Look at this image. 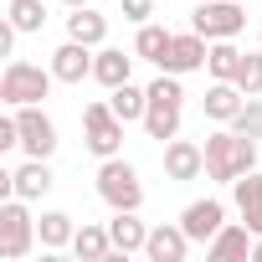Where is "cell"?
I'll return each mask as SVG.
<instances>
[{
    "mask_svg": "<svg viewBox=\"0 0 262 262\" xmlns=\"http://www.w3.org/2000/svg\"><path fill=\"white\" fill-rule=\"evenodd\" d=\"M242 103H247V93H242L236 82H211V88H206V118H211V123H231V118L242 113Z\"/></svg>",
    "mask_w": 262,
    "mask_h": 262,
    "instance_id": "obj_16",
    "label": "cell"
},
{
    "mask_svg": "<svg viewBox=\"0 0 262 262\" xmlns=\"http://www.w3.org/2000/svg\"><path fill=\"white\" fill-rule=\"evenodd\" d=\"M170 41H175V31H165V26H139V36H134V57H144V62H165L170 57Z\"/></svg>",
    "mask_w": 262,
    "mask_h": 262,
    "instance_id": "obj_23",
    "label": "cell"
},
{
    "mask_svg": "<svg viewBox=\"0 0 262 262\" xmlns=\"http://www.w3.org/2000/svg\"><path fill=\"white\" fill-rule=\"evenodd\" d=\"M242 221H247V226H252V231L262 236V211H252V216H242Z\"/></svg>",
    "mask_w": 262,
    "mask_h": 262,
    "instance_id": "obj_30",
    "label": "cell"
},
{
    "mask_svg": "<svg viewBox=\"0 0 262 262\" xmlns=\"http://www.w3.org/2000/svg\"><path fill=\"white\" fill-rule=\"evenodd\" d=\"M180 226H185V236H190V242H211V236L226 226V206H221L216 195H206V201H190V206L180 211Z\"/></svg>",
    "mask_w": 262,
    "mask_h": 262,
    "instance_id": "obj_9",
    "label": "cell"
},
{
    "mask_svg": "<svg viewBox=\"0 0 262 262\" xmlns=\"http://www.w3.org/2000/svg\"><path fill=\"white\" fill-rule=\"evenodd\" d=\"M108 103L123 123H144V108H149V88H134V82H123V88H108Z\"/></svg>",
    "mask_w": 262,
    "mask_h": 262,
    "instance_id": "obj_20",
    "label": "cell"
},
{
    "mask_svg": "<svg viewBox=\"0 0 262 262\" xmlns=\"http://www.w3.org/2000/svg\"><path fill=\"white\" fill-rule=\"evenodd\" d=\"M252 242H257V231H252L247 221H242V226H231V221H226V226H221V231H216V236L206 242V257H211V262H231V257H252Z\"/></svg>",
    "mask_w": 262,
    "mask_h": 262,
    "instance_id": "obj_14",
    "label": "cell"
},
{
    "mask_svg": "<svg viewBox=\"0 0 262 262\" xmlns=\"http://www.w3.org/2000/svg\"><path fill=\"white\" fill-rule=\"evenodd\" d=\"M242 6H247V0H242Z\"/></svg>",
    "mask_w": 262,
    "mask_h": 262,
    "instance_id": "obj_34",
    "label": "cell"
},
{
    "mask_svg": "<svg viewBox=\"0 0 262 262\" xmlns=\"http://www.w3.org/2000/svg\"><path fill=\"white\" fill-rule=\"evenodd\" d=\"M108 236H113V252H118V257H128V252H144V242H149V226L139 221V211H113V221H108Z\"/></svg>",
    "mask_w": 262,
    "mask_h": 262,
    "instance_id": "obj_15",
    "label": "cell"
},
{
    "mask_svg": "<svg viewBox=\"0 0 262 262\" xmlns=\"http://www.w3.org/2000/svg\"><path fill=\"white\" fill-rule=\"evenodd\" d=\"M98 195L113 206V211H139L144 206V185H139V170L128 165V160H103L98 170Z\"/></svg>",
    "mask_w": 262,
    "mask_h": 262,
    "instance_id": "obj_5",
    "label": "cell"
},
{
    "mask_svg": "<svg viewBox=\"0 0 262 262\" xmlns=\"http://www.w3.org/2000/svg\"><path fill=\"white\" fill-rule=\"evenodd\" d=\"M247 170H257V139L236 134V128H216V134H206V175L211 180L231 185Z\"/></svg>",
    "mask_w": 262,
    "mask_h": 262,
    "instance_id": "obj_1",
    "label": "cell"
},
{
    "mask_svg": "<svg viewBox=\"0 0 262 262\" xmlns=\"http://www.w3.org/2000/svg\"><path fill=\"white\" fill-rule=\"evenodd\" d=\"M242 57H247V52H236L231 41H211V57H206V72H211L216 82H236V67H242Z\"/></svg>",
    "mask_w": 262,
    "mask_h": 262,
    "instance_id": "obj_24",
    "label": "cell"
},
{
    "mask_svg": "<svg viewBox=\"0 0 262 262\" xmlns=\"http://www.w3.org/2000/svg\"><path fill=\"white\" fill-rule=\"evenodd\" d=\"M185 252H190V236H185V226L175 221H165V226H149V242H144V257L149 262H185Z\"/></svg>",
    "mask_w": 262,
    "mask_h": 262,
    "instance_id": "obj_13",
    "label": "cell"
},
{
    "mask_svg": "<svg viewBox=\"0 0 262 262\" xmlns=\"http://www.w3.org/2000/svg\"><path fill=\"white\" fill-rule=\"evenodd\" d=\"M52 82H57L52 67H36V62H26V57H11L6 72H0V103H11V108L41 103V98L52 93Z\"/></svg>",
    "mask_w": 262,
    "mask_h": 262,
    "instance_id": "obj_3",
    "label": "cell"
},
{
    "mask_svg": "<svg viewBox=\"0 0 262 262\" xmlns=\"http://www.w3.org/2000/svg\"><path fill=\"white\" fill-rule=\"evenodd\" d=\"M62 6H67V11H77V6H93V0H62Z\"/></svg>",
    "mask_w": 262,
    "mask_h": 262,
    "instance_id": "obj_32",
    "label": "cell"
},
{
    "mask_svg": "<svg viewBox=\"0 0 262 262\" xmlns=\"http://www.w3.org/2000/svg\"><path fill=\"white\" fill-rule=\"evenodd\" d=\"M72 252L82 257V262H103V257H113V236H108V226H77V236H72Z\"/></svg>",
    "mask_w": 262,
    "mask_h": 262,
    "instance_id": "obj_21",
    "label": "cell"
},
{
    "mask_svg": "<svg viewBox=\"0 0 262 262\" xmlns=\"http://www.w3.org/2000/svg\"><path fill=\"white\" fill-rule=\"evenodd\" d=\"M206 57H211V41H206V36L190 26L185 36H175V41H170V57H165L160 67H165V72H175V77H185V72L206 67Z\"/></svg>",
    "mask_w": 262,
    "mask_h": 262,
    "instance_id": "obj_10",
    "label": "cell"
},
{
    "mask_svg": "<svg viewBox=\"0 0 262 262\" xmlns=\"http://www.w3.org/2000/svg\"><path fill=\"white\" fill-rule=\"evenodd\" d=\"M180 108H185V88H180V77H175V72H160V77L149 82L144 134H149V139H160V144H170V139L180 134Z\"/></svg>",
    "mask_w": 262,
    "mask_h": 262,
    "instance_id": "obj_2",
    "label": "cell"
},
{
    "mask_svg": "<svg viewBox=\"0 0 262 262\" xmlns=\"http://www.w3.org/2000/svg\"><path fill=\"white\" fill-rule=\"evenodd\" d=\"M67 36H72V41H82V47H103V36H108V21H103L93 6H77V11L67 16Z\"/></svg>",
    "mask_w": 262,
    "mask_h": 262,
    "instance_id": "obj_19",
    "label": "cell"
},
{
    "mask_svg": "<svg viewBox=\"0 0 262 262\" xmlns=\"http://www.w3.org/2000/svg\"><path fill=\"white\" fill-rule=\"evenodd\" d=\"M201 170H206V144H190V139L175 134L165 144V175L185 185V180H201Z\"/></svg>",
    "mask_w": 262,
    "mask_h": 262,
    "instance_id": "obj_11",
    "label": "cell"
},
{
    "mask_svg": "<svg viewBox=\"0 0 262 262\" xmlns=\"http://www.w3.org/2000/svg\"><path fill=\"white\" fill-rule=\"evenodd\" d=\"M36 221H31V211H26V201L21 195H6V206H0V257L6 262H21L31 247H36Z\"/></svg>",
    "mask_w": 262,
    "mask_h": 262,
    "instance_id": "obj_4",
    "label": "cell"
},
{
    "mask_svg": "<svg viewBox=\"0 0 262 262\" xmlns=\"http://www.w3.org/2000/svg\"><path fill=\"white\" fill-rule=\"evenodd\" d=\"M190 26L206 41H236L242 26H247V6H242V0H206V6H195Z\"/></svg>",
    "mask_w": 262,
    "mask_h": 262,
    "instance_id": "obj_7",
    "label": "cell"
},
{
    "mask_svg": "<svg viewBox=\"0 0 262 262\" xmlns=\"http://www.w3.org/2000/svg\"><path fill=\"white\" fill-rule=\"evenodd\" d=\"M6 21H11L21 36H26V31H41V26H47V6H41V0H11Z\"/></svg>",
    "mask_w": 262,
    "mask_h": 262,
    "instance_id": "obj_25",
    "label": "cell"
},
{
    "mask_svg": "<svg viewBox=\"0 0 262 262\" xmlns=\"http://www.w3.org/2000/svg\"><path fill=\"white\" fill-rule=\"evenodd\" d=\"M52 190V170H47V160H26L21 170H11V195H21V201H41Z\"/></svg>",
    "mask_w": 262,
    "mask_h": 262,
    "instance_id": "obj_17",
    "label": "cell"
},
{
    "mask_svg": "<svg viewBox=\"0 0 262 262\" xmlns=\"http://www.w3.org/2000/svg\"><path fill=\"white\" fill-rule=\"evenodd\" d=\"M16 123H21V149H26L31 160H52V149H57V123L41 113V103L16 108Z\"/></svg>",
    "mask_w": 262,
    "mask_h": 262,
    "instance_id": "obj_8",
    "label": "cell"
},
{
    "mask_svg": "<svg viewBox=\"0 0 262 262\" xmlns=\"http://www.w3.org/2000/svg\"><path fill=\"white\" fill-rule=\"evenodd\" d=\"M252 262H262V236H257V242H252Z\"/></svg>",
    "mask_w": 262,
    "mask_h": 262,
    "instance_id": "obj_31",
    "label": "cell"
},
{
    "mask_svg": "<svg viewBox=\"0 0 262 262\" xmlns=\"http://www.w3.org/2000/svg\"><path fill=\"white\" fill-rule=\"evenodd\" d=\"M36 231H41V247H47V252L72 247V236H77V226H72V216H67V211H41Z\"/></svg>",
    "mask_w": 262,
    "mask_h": 262,
    "instance_id": "obj_22",
    "label": "cell"
},
{
    "mask_svg": "<svg viewBox=\"0 0 262 262\" xmlns=\"http://www.w3.org/2000/svg\"><path fill=\"white\" fill-rule=\"evenodd\" d=\"M231 190H236V211H242V216L262 211V175H257V170H247L242 180H231Z\"/></svg>",
    "mask_w": 262,
    "mask_h": 262,
    "instance_id": "obj_26",
    "label": "cell"
},
{
    "mask_svg": "<svg viewBox=\"0 0 262 262\" xmlns=\"http://www.w3.org/2000/svg\"><path fill=\"white\" fill-rule=\"evenodd\" d=\"M257 47H262V31H257Z\"/></svg>",
    "mask_w": 262,
    "mask_h": 262,
    "instance_id": "obj_33",
    "label": "cell"
},
{
    "mask_svg": "<svg viewBox=\"0 0 262 262\" xmlns=\"http://www.w3.org/2000/svg\"><path fill=\"white\" fill-rule=\"evenodd\" d=\"M236 88H242L247 98H262V47L242 57V67H236Z\"/></svg>",
    "mask_w": 262,
    "mask_h": 262,
    "instance_id": "obj_27",
    "label": "cell"
},
{
    "mask_svg": "<svg viewBox=\"0 0 262 262\" xmlns=\"http://www.w3.org/2000/svg\"><path fill=\"white\" fill-rule=\"evenodd\" d=\"M93 47H82V41H62L57 52H52V72H57V82H82V77H93Z\"/></svg>",
    "mask_w": 262,
    "mask_h": 262,
    "instance_id": "obj_12",
    "label": "cell"
},
{
    "mask_svg": "<svg viewBox=\"0 0 262 262\" xmlns=\"http://www.w3.org/2000/svg\"><path fill=\"white\" fill-rule=\"evenodd\" d=\"M231 128H236V134H247V139H262V98H247L242 113L231 118Z\"/></svg>",
    "mask_w": 262,
    "mask_h": 262,
    "instance_id": "obj_28",
    "label": "cell"
},
{
    "mask_svg": "<svg viewBox=\"0 0 262 262\" xmlns=\"http://www.w3.org/2000/svg\"><path fill=\"white\" fill-rule=\"evenodd\" d=\"M155 16V0H123V21H134V26H144Z\"/></svg>",
    "mask_w": 262,
    "mask_h": 262,
    "instance_id": "obj_29",
    "label": "cell"
},
{
    "mask_svg": "<svg viewBox=\"0 0 262 262\" xmlns=\"http://www.w3.org/2000/svg\"><path fill=\"white\" fill-rule=\"evenodd\" d=\"M82 144L98 155V160H113L123 149V118L113 113V103H88L82 108Z\"/></svg>",
    "mask_w": 262,
    "mask_h": 262,
    "instance_id": "obj_6",
    "label": "cell"
},
{
    "mask_svg": "<svg viewBox=\"0 0 262 262\" xmlns=\"http://www.w3.org/2000/svg\"><path fill=\"white\" fill-rule=\"evenodd\" d=\"M128 72H134V57H123L118 47H98V57H93V77H98L103 88H123Z\"/></svg>",
    "mask_w": 262,
    "mask_h": 262,
    "instance_id": "obj_18",
    "label": "cell"
}]
</instances>
